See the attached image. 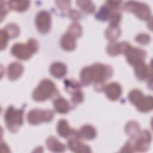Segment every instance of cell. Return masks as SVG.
Masks as SVG:
<instances>
[{
	"instance_id": "obj_1",
	"label": "cell",
	"mask_w": 153,
	"mask_h": 153,
	"mask_svg": "<svg viewBox=\"0 0 153 153\" xmlns=\"http://www.w3.org/2000/svg\"><path fill=\"white\" fill-rule=\"evenodd\" d=\"M112 70L110 66L102 64H95L85 68L81 72V80L86 85L92 81L101 82L111 77Z\"/></svg>"
},
{
	"instance_id": "obj_2",
	"label": "cell",
	"mask_w": 153,
	"mask_h": 153,
	"mask_svg": "<svg viewBox=\"0 0 153 153\" xmlns=\"http://www.w3.org/2000/svg\"><path fill=\"white\" fill-rule=\"evenodd\" d=\"M38 49L37 42L33 39L28 41L26 44H16L11 49L12 54L17 58L26 60L29 58L31 55L36 51Z\"/></svg>"
},
{
	"instance_id": "obj_3",
	"label": "cell",
	"mask_w": 153,
	"mask_h": 153,
	"mask_svg": "<svg viewBox=\"0 0 153 153\" xmlns=\"http://www.w3.org/2000/svg\"><path fill=\"white\" fill-rule=\"evenodd\" d=\"M56 87L53 82L49 79L42 80L39 85L33 93V98L36 101H42L51 96L55 91Z\"/></svg>"
},
{
	"instance_id": "obj_4",
	"label": "cell",
	"mask_w": 153,
	"mask_h": 153,
	"mask_svg": "<svg viewBox=\"0 0 153 153\" xmlns=\"http://www.w3.org/2000/svg\"><path fill=\"white\" fill-rule=\"evenodd\" d=\"M5 118L9 130L14 131L23 123V111L10 107L6 111Z\"/></svg>"
},
{
	"instance_id": "obj_5",
	"label": "cell",
	"mask_w": 153,
	"mask_h": 153,
	"mask_svg": "<svg viewBox=\"0 0 153 153\" xmlns=\"http://www.w3.org/2000/svg\"><path fill=\"white\" fill-rule=\"evenodd\" d=\"M53 117V112L51 111L33 109L27 114V121L30 124H36L42 121H49Z\"/></svg>"
},
{
	"instance_id": "obj_6",
	"label": "cell",
	"mask_w": 153,
	"mask_h": 153,
	"mask_svg": "<svg viewBox=\"0 0 153 153\" xmlns=\"http://www.w3.org/2000/svg\"><path fill=\"white\" fill-rule=\"evenodd\" d=\"M126 8L128 10L134 13L135 14L142 20L149 19L151 14L149 7L144 4L130 2L126 4Z\"/></svg>"
},
{
	"instance_id": "obj_7",
	"label": "cell",
	"mask_w": 153,
	"mask_h": 153,
	"mask_svg": "<svg viewBox=\"0 0 153 153\" xmlns=\"http://www.w3.org/2000/svg\"><path fill=\"white\" fill-rule=\"evenodd\" d=\"M126 53L128 63L133 65L143 62L146 57V52L144 50L140 48L130 47V46Z\"/></svg>"
},
{
	"instance_id": "obj_8",
	"label": "cell",
	"mask_w": 153,
	"mask_h": 153,
	"mask_svg": "<svg viewBox=\"0 0 153 153\" xmlns=\"http://www.w3.org/2000/svg\"><path fill=\"white\" fill-rule=\"evenodd\" d=\"M36 25L42 33H46L49 31L51 26V17L48 13L45 11H40L36 17Z\"/></svg>"
},
{
	"instance_id": "obj_9",
	"label": "cell",
	"mask_w": 153,
	"mask_h": 153,
	"mask_svg": "<svg viewBox=\"0 0 153 153\" xmlns=\"http://www.w3.org/2000/svg\"><path fill=\"white\" fill-rule=\"evenodd\" d=\"M105 93L109 99L115 100L121 94V88L118 83L112 82L106 85L105 88Z\"/></svg>"
},
{
	"instance_id": "obj_10",
	"label": "cell",
	"mask_w": 153,
	"mask_h": 153,
	"mask_svg": "<svg viewBox=\"0 0 153 153\" xmlns=\"http://www.w3.org/2000/svg\"><path fill=\"white\" fill-rule=\"evenodd\" d=\"M130 45L127 42H118V43H111L107 47V51L108 53L111 56H115L121 53H126Z\"/></svg>"
},
{
	"instance_id": "obj_11",
	"label": "cell",
	"mask_w": 153,
	"mask_h": 153,
	"mask_svg": "<svg viewBox=\"0 0 153 153\" xmlns=\"http://www.w3.org/2000/svg\"><path fill=\"white\" fill-rule=\"evenodd\" d=\"M75 38L70 33H66L62 37L61 46L66 50H72L75 47Z\"/></svg>"
},
{
	"instance_id": "obj_12",
	"label": "cell",
	"mask_w": 153,
	"mask_h": 153,
	"mask_svg": "<svg viewBox=\"0 0 153 153\" xmlns=\"http://www.w3.org/2000/svg\"><path fill=\"white\" fill-rule=\"evenodd\" d=\"M23 66L19 63H12L8 68V76L11 79H16L22 73Z\"/></svg>"
},
{
	"instance_id": "obj_13",
	"label": "cell",
	"mask_w": 153,
	"mask_h": 153,
	"mask_svg": "<svg viewBox=\"0 0 153 153\" xmlns=\"http://www.w3.org/2000/svg\"><path fill=\"white\" fill-rule=\"evenodd\" d=\"M135 72L138 78L144 79L149 75L151 76V70L148 66L145 65L143 62H141L135 65Z\"/></svg>"
},
{
	"instance_id": "obj_14",
	"label": "cell",
	"mask_w": 153,
	"mask_h": 153,
	"mask_svg": "<svg viewBox=\"0 0 153 153\" xmlns=\"http://www.w3.org/2000/svg\"><path fill=\"white\" fill-rule=\"evenodd\" d=\"M141 112H146L149 111L152 108V98L151 96L143 97L140 102L136 105Z\"/></svg>"
},
{
	"instance_id": "obj_15",
	"label": "cell",
	"mask_w": 153,
	"mask_h": 153,
	"mask_svg": "<svg viewBox=\"0 0 153 153\" xmlns=\"http://www.w3.org/2000/svg\"><path fill=\"white\" fill-rule=\"evenodd\" d=\"M50 73L56 78H61L66 72V66L61 63H54L50 67Z\"/></svg>"
},
{
	"instance_id": "obj_16",
	"label": "cell",
	"mask_w": 153,
	"mask_h": 153,
	"mask_svg": "<svg viewBox=\"0 0 153 153\" xmlns=\"http://www.w3.org/2000/svg\"><path fill=\"white\" fill-rule=\"evenodd\" d=\"M47 146L49 149L53 152H63L65 149V145L54 137H50L47 139Z\"/></svg>"
},
{
	"instance_id": "obj_17",
	"label": "cell",
	"mask_w": 153,
	"mask_h": 153,
	"mask_svg": "<svg viewBox=\"0 0 153 153\" xmlns=\"http://www.w3.org/2000/svg\"><path fill=\"white\" fill-rule=\"evenodd\" d=\"M54 108L56 112L65 114L69 111V105L68 102L62 97H59L54 101Z\"/></svg>"
},
{
	"instance_id": "obj_18",
	"label": "cell",
	"mask_w": 153,
	"mask_h": 153,
	"mask_svg": "<svg viewBox=\"0 0 153 153\" xmlns=\"http://www.w3.org/2000/svg\"><path fill=\"white\" fill-rule=\"evenodd\" d=\"M95 128L90 125H87L83 126L81 128L79 135L85 139H92L96 136Z\"/></svg>"
},
{
	"instance_id": "obj_19",
	"label": "cell",
	"mask_w": 153,
	"mask_h": 153,
	"mask_svg": "<svg viewBox=\"0 0 153 153\" xmlns=\"http://www.w3.org/2000/svg\"><path fill=\"white\" fill-rule=\"evenodd\" d=\"M69 127L68 123L65 120H61L59 121L57 125V131L60 136L66 137L72 131Z\"/></svg>"
},
{
	"instance_id": "obj_20",
	"label": "cell",
	"mask_w": 153,
	"mask_h": 153,
	"mask_svg": "<svg viewBox=\"0 0 153 153\" xmlns=\"http://www.w3.org/2000/svg\"><path fill=\"white\" fill-rule=\"evenodd\" d=\"M143 97V94L138 90H133L128 94V99H130V101L136 105L140 102Z\"/></svg>"
},
{
	"instance_id": "obj_21",
	"label": "cell",
	"mask_w": 153,
	"mask_h": 153,
	"mask_svg": "<svg viewBox=\"0 0 153 153\" xmlns=\"http://www.w3.org/2000/svg\"><path fill=\"white\" fill-rule=\"evenodd\" d=\"M12 4L10 5L13 8L18 11H22L26 10L28 7L29 2L27 1H22V2H10Z\"/></svg>"
},
{
	"instance_id": "obj_22",
	"label": "cell",
	"mask_w": 153,
	"mask_h": 153,
	"mask_svg": "<svg viewBox=\"0 0 153 153\" xmlns=\"http://www.w3.org/2000/svg\"><path fill=\"white\" fill-rule=\"evenodd\" d=\"M77 2L80 3L79 6H80L81 8H82L84 11L87 13H92L94 11V7L93 4H91V2H89L88 4H87L88 1H79Z\"/></svg>"
},
{
	"instance_id": "obj_23",
	"label": "cell",
	"mask_w": 153,
	"mask_h": 153,
	"mask_svg": "<svg viewBox=\"0 0 153 153\" xmlns=\"http://www.w3.org/2000/svg\"><path fill=\"white\" fill-rule=\"evenodd\" d=\"M150 39V37L149 35H146V34H140V35H138L137 36L136 38V40L137 42H140V44H146L149 41Z\"/></svg>"
}]
</instances>
